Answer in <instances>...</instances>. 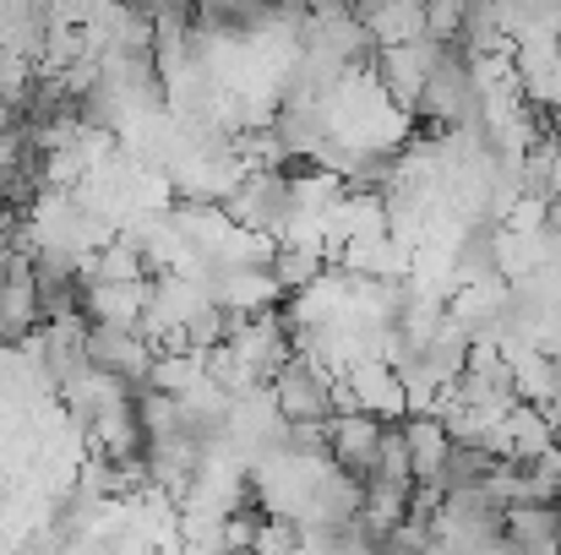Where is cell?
Wrapping results in <instances>:
<instances>
[{
    "mask_svg": "<svg viewBox=\"0 0 561 555\" xmlns=\"http://www.w3.org/2000/svg\"><path fill=\"white\" fill-rule=\"evenodd\" d=\"M267 397H273V408L284 419H333L339 408L355 403L344 375H333L322 360H311L306 349H295L284 366L267 375Z\"/></svg>",
    "mask_w": 561,
    "mask_h": 555,
    "instance_id": "cell-1",
    "label": "cell"
},
{
    "mask_svg": "<svg viewBox=\"0 0 561 555\" xmlns=\"http://www.w3.org/2000/svg\"><path fill=\"white\" fill-rule=\"evenodd\" d=\"M88 360L93 370L115 375L121 386H148L159 344L142 327H110V322H88Z\"/></svg>",
    "mask_w": 561,
    "mask_h": 555,
    "instance_id": "cell-2",
    "label": "cell"
},
{
    "mask_svg": "<svg viewBox=\"0 0 561 555\" xmlns=\"http://www.w3.org/2000/svg\"><path fill=\"white\" fill-rule=\"evenodd\" d=\"M381 419H387V414L360 408V403L339 408V414L328 419V463H333V469H344V474H355V479H366V474L376 469Z\"/></svg>",
    "mask_w": 561,
    "mask_h": 555,
    "instance_id": "cell-3",
    "label": "cell"
},
{
    "mask_svg": "<svg viewBox=\"0 0 561 555\" xmlns=\"http://www.w3.org/2000/svg\"><path fill=\"white\" fill-rule=\"evenodd\" d=\"M502 540H507V551H561V501L513 496L502 507Z\"/></svg>",
    "mask_w": 561,
    "mask_h": 555,
    "instance_id": "cell-4",
    "label": "cell"
},
{
    "mask_svg": "<svg viewBox=\"0 0 561 555\" xmlns=\"http://www.w3.org/2000/svg\"><path fill=\"white\" fill-rule=\"evenodd\" d=\"M344 386H350V397H355L360 408H376V414H403V408H409L398 375H392V366H387L381 355H360L355 366L344 370Z\"/></svg>",
    "mask_w": 561,
    "mask_h": 555,
    "instance_id": "cell-5",
    "label": "cell"
},
{
    "mask_svg": "<svg viewBox=\"0 0 561 555\" xmlns=\"http://www.w3.org/2000/svg\"><path fill=\"white\" fill-rule=\"evenodd\" d=\"M502 463V452H491V447H480V441H447V452H442V463H436V490L447 496V490H469V485H485L491 479V469Z\"/></svg>",
    "mask_w": 561,
    "mask_h": 555,
    "instance_id": "cell-6",
    "label": "cell"
},
{
    "mask_svg": "<svg viewBox=\"0 0 561 555\" xmlns=\"http://www.w3.org/2000/svg\"><path fill=\"white\" fill-rule=\"evenodd\" d=\"M371 474H392V479H414V463H409V441H403V425L398 414L381 419V441H376V469Z\"/></svg>",
    "mask_w": 561,
    "mask_h": 555,
    "instance_id": "cell-7",
    "label": "cell"
},
{
    "mask_svg": "<svg viewBox=\"0 0 561 555\" xmlns=\"http://www.w3.org/2000/svg\"><path fill=\"white\" fill-rule=\"evenodd\" d=\"M546 419H551V441H561V392L546 403Z\"/></svg>",
    "mask_w": 561,
    "mask_h": 555,
    "instance_id": "cell-8",
    "label": "cell"
},
{
    "mask_svg": "<svg viewBox=\"0 0 561 555\" xmlns=\"http://www.w3.org/2000/svg\"><path fill=\"white\" fill-rule=\"evenodd\" d=\"M551 38H557V55H561V16L551 22Z\"/></svg>",
    "mask_w": 561,
    "mask_h": 555,
    "instance_id": "cell-9",
    "label": "cell"
},
{
    "mask_svg": "<svg viewBox=\"0 0 561 555\" xmlns=\"http://www.w3.org/2000/svg\"><path fill=\"white\" fill-rule=\"evenodd\" d=\"M267 5H295V0H267Z\"/></svg>",
    "mask_w": 561,
    "mask_h": 555,
    "instance_id": "cell-10",
    "label": "cell"
},
{
    "mask_svg": "<svg viewBox=\"0 0 561 555\" xmlns=\"http://www.w3.org/2000/svg\"><path fill=\"white\" fill-rule=\"evenodd\" d=\"M551 11H557V16H561V0H551Z\"/></svg>",
    "mask_w": 561,
    "mask_h": 555,
    "instance_id": "cell-11",
    "label": "cell"
}]
</instances>
